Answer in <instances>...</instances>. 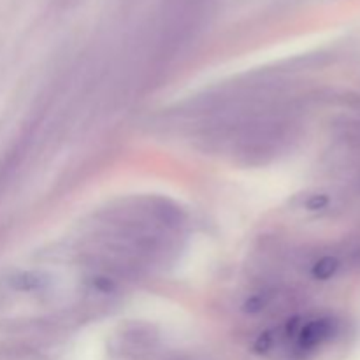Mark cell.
<instances>
[{
    "label": "cell",
    "mask_w": 360,
    "mask_h": 360,
    "mask_svg": "<svg viewBox=\"0 0 360 360\" xmlns=\"http://www.w3.org/2000/svg\"><path fill=\"white\" fill-rule=\"evenodd\" d=\"M338 269H340V260L333 255H327L322 257V259L313 266L311 273L316 280H329V278H333L334 274L338 273Z\"/></svg>",
    "instance_id": "cell-2"
},
{
    "label": "cell",
    "mask_w": 360,
    "mask_h": 360,
    "mask_svg": "<svg viewBox=\"0 0 360 360\" xmlns=\"http://www.w3.org/2000/svg\"><path fill=\"white\" fill-rule=\"evenodd\" d=\"M11 283H13V287L16 288V290L32 292V290H41L44 280H42L39 274L23 273V274H20V276L13 278V280H11Z\"/></svg>",
    "instance_id": "cell-3"
},
{
    "label": "cell",
    "mask_w": 360,
    "mask_h": 360,
    "mask_svg": "<svg viewBox=\"0 0 360 360\" xmlns=\"http://www.w3.org/2000/svg\"><path fill=\"white\" fill-rule=\"evenodd\" d=\"M338 330V323L333 319H316L304 323L301 329L295 333V345L299 352H313L316 348L323 347L327 341L334 338Z\"/></svg>",
    "instance_id": "cell-1"
}]
</instances>
